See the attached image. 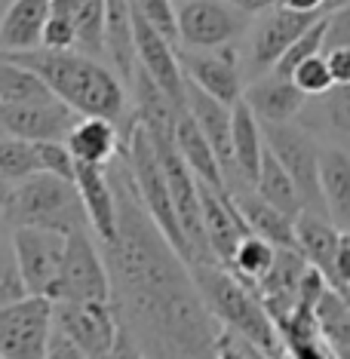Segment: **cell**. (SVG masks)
<instances>
[{"instance_id":"cell-6","label":"cell","mask_w":350,"mask_h":359,"mask_svg":"<svg viewBox=\"0 0 350 359\" xmlns=\"http://www.w3.org/2000/svg\"><path fill=\"white\" fill-rule=\"evenodd\" d=\"M111 292H114L111 289V271H108V261H105L102 243L95 240L89 227L68 233L59 285H55V301L111 304Z\"/></svg>"},{"instance_id":"cell-7","label":"cell","mask_w":350,"mask_h":359,"mask_svg":"<svg viewBox=\"0 0 350 359\" xmlns=\"http://www.w3.org/2000/svg\"><path fill=\"white\" fill-rule=\"evenodd\" d=\"M262 126H264L267 151L292 175L301 200H304V212L325 215L323 191H320V148L323 144H316V135H311L298 123H262Z\"/></svg>"},{"instance_id":"cell-24","label":"cell","mask_w":350,"mask_h":359,"mask_svg":"<svg viewBox=\"0 0 350 359\" xmlns=\"http://www.w3.org/2000/svg\"><path fill=\"white\" fill-rule=\"evenodd\" d=\"M234 203H237L243 222L255 236L267 240L276 249H298L295 243V222L289 215H283L280 209H274L271 203H264L255 194V187H246V191L231 194Z\"/></svg>"},{"instance_id":"cell-41","label":"cell","mask_w":350,"mask_h":359,"mask_svg":"<svg viewBox=\"0 0 350 359\" xmlns=\"http://www.w3.org/2000/svg\"><path fill=\"white\" fill-rule=\"evenodd\" d=\"M10 194H13V184L0 178V212H4V206H6V203H10Z\"/></svg>"},{"instance_id":"cell-20","label":"cell","mask_w":350,"mask_h":359,"mask_svg":"<svg viewBox=\"0 0 350 359\" xmlns=\"http://www.w3.org/2000/svg\"><path fill=\"white\" fill-rule=\"evenodd\" d=\"M341 236H344V231H338L325 215L301 212L295 218L298 252L304 255L307 264L316 267V271L325 276V283H329L332 289H335V255H338V246H341Z\"/></svg>"},{"instance_id":"cell-17","label":"cell","mask_w":350,"mask_h":359,"mask_svg":"<svg viewBox=\"0 0 350 359\" xmlns=\"http://www.w3.org/2000/svg\"><path fill=\"white\" fill-rule=\"evenodd\" d=\"M243 102L262 123H295L307 104V95L289 77H280L271 71L264 77L249 80L243 89Z\"/></svg>"},{"instance_id":"cell-29","label":"cell","mask_w":350,"mask_h":359,"mask_svg":"<svg viewBox=\"0 0 350 359\" xmlns=\"http://www.w3.org/2000/svg\"><path fill=\"white\" fill-rule=\"evenodd\" d=\"M31 175H40L34 142H22V138L4 135L0 138V178L15 187Z\"/></svg>"},{"instance_id":"cell-43","label":"cell","mask_w":350,"mask_h":359,"mask_svg":"<svg viewBox=\"0 0 350 359\" xmlns=\"http://www.w3.org/2000/svg\"><path fill=\"white\" fill-rule=\"evenodd\" d=\"M6 4H10V0H0V15H4V10H6Z\"/></svg>"},{"instance_id":"cell-10","label":"cell","mask_w":350,"mask_h":359,"mask_svg":"<svg viewBox=\"0 0 350 359\" xmlns=\"http://www.w3.org/2000/svg\"><path fill=\"white\" fill-rule=\"evenodd\" d=\"M10 240L25 292L34 298L55 301V285H59L68 233L43 231V227H13Z\"/></svg>"},{"instance_id":"cell-32","label":"cell","mask_w":350,"mask_h":359,"mask_svg":"<svg viewBox=\"0 0 350 359\" xmlns=\"http://www.w3.org/2000/svg\"><path fill=\"white\" fill-rule=\"evenodd\" d=\"M292 83H295L301 93L307 95V99H320L325 95L332 86H335V80H332V71H329V62H325V55H314V59L301 62L295 71H292Z\"/></svg>"},{"instance_id":"cell-42","label":"cell","mask_w":350,"mask_h":359,"mask_svg":"<svg viewBox=\"0 0 350 359\" xmlns=\"http://www.w3.org/2000/svg\"><path fill=\"white\" fill-rule=\"evenodd\" d=\"M344 4H350V0H332V6H344ZM329 6V10H332Z\"/></svg>"},{"instance_id":"cell-5","label":"cell","mask_w":350,"mask_h":359,"mask_svg":"<svg viewBox=\"0 0 350 359\" xmlns=\"http://www.w3.org/2000/svg\"><path fill=\"white\" fill-rule=\"evenodd\" d=\"M55 329L89 359H138L111 304L55 301Z\"/></svg>"},{"instance_id":"cell-37","label":"cell","mask_w":350,"mask_h":359,"mask_svg":"<svg viewBox=\"0 0 350 359\" xmlns=\"http://www.w3.org/2000/svg\"><path fill=\"white\" fill-rule=\"evenodd\" d=\"M335 289L350 298V233L341 236V246L335 255Z\"/></svg>"},{"instance_id":"cell-36","label":"cell","mask_w":350,"mask_h":359,"mask_svg":"<svg viewBox=\"0 0 350 359\" xmlns=\"http://www.w3.org/2000/svg\"><path fill=\"white\" fill-rule=\"evenodd\" d=\"M323 55L329 62L335 86H350V46H335V50H325Z\"/></svg>"},{"instance_id":"cell-26","label":"cell","mask_w":350,"mask_h":359,"mask_svg":"<svg viewBox=\"0 0 350 359\" xmlns=\"http://www.w3.org/2000/svg\"><path fill=\"white\" fill-rule=\"evenodd\" d=\"M175 148L182 154V160L188 163V169L197 175V182L227 191L222 163H218L213 144L206 142V135L200 133V126H197V120L191 117V111L178 114V120H175Z\"/></svg>"},{"instance_id":"cell-44","label":"cell","mask_w":350,"mask_h":359,"mask_svg":"<svg viewBox=\"0 0 350 359\" xmlns=\"http://www.w3.org/2000/svg\"><path fill=\"white\" fill-rule=\"evenodd\" d=\"M0 138H4V129H0Z\"/></svg>"},{"instance_id":"cell-34","label":"cell","mask_w":350,"mask_h":359,"mask_svg":"<svg viewBox=\"0 0 350 359\" xmlns=\"http://www.w3.org/2000/svg\"><path fill=\"white\" fill-rule=\"evenodd\" d=\"M34 154H37L40 172L65 178V182H74L77 163H74V157H71V151H68L65 142H34Z\"/></svg>"},{"instance_id":"cell-31","label":"cell","mask_w":350,"mask_h":359,"mask_svg":"<svg viewBox=\"0 0 350 359\" xmlns=\"http://www.w3.org/2000/svg\"><path fill=\"white\" fill-rule=\"evenodd\" d=\"M129 6H133V13L138 19H144L169 43L178 46V10L173 0H129Z\"/></svg>"},{"instance_id":"cell-39","label":"cell","mask_w":350,"mask_h":359,"mask_svg":"<svg viewBox=\"0 0 350 359\" xmlns=\"http://www.w3.org/2000/svg\"><path fill=\"white\" fill-rule=\"evenodd\" d=\"M283 10H292V13H307V15H320V13H329L332 0H280Z\"/></svg>"},{"instance_id":"cell-21","label":"cell","mask_w":350,"mask_h":359,"mask_svg":"<svg viewBox=\"0 0 350 359\" xmlns=\"http://www.w3.org/2000/svg\"><path fill=\"white\" fill-rule=\"evenodd\" d=\"M105 4L108 0H53L50 22L74 31L77 53L105 62Z\"/></svg>"},{"instance_id":"cell-22","label":"cell","mask_w":350,"mask_h":359,"mask_svg":"<svg viewBox=\"0 0 350 359\" xmlns=\"http://www.w3.org/2000/svg\"><path fill=\"white\" fill-rule=\"evenodd\" d=\"M320 191L329 222L350 233V151L338 144L320 148Z\"/></svg>"},{"instance_id":"cell-16","label":"cell","mask_w":350,"mask_h":359,"mask_svg":"<svg viewBox=\"0 0 350 359\" xmlns=\"http://www.w3.org/2000/svg\"><path fill=\"white\" fill-rule=\"evenodd\" d=\"M74 187L80 194V206H83L89 231H93V236L102 246H108L117 236V194H114L108 169L77 166Z\"/></svg>"},{"instance_id":"cell-23","label":"cell","mask_w":350,"mask_h":359,"mask_svg":"<svg viewBox=\"0 0 350 359\" xmlns=\"http://www.w3.org/2000/svg\"><path fill=\"white\" fill-rule=\"evenodd\" d=\"M301 117L311 135H325L329 144L350 148V86H332L320 99H307Z\"/></svg>"},{"instance_id":"cell-25","label":"cell","mask_w":350,"mask_h":359,"mask_svg":"<svg viewBox=\"0 0 350 359\" xmlns=\"http://www.w3.org/2000/svg\"><path fill=\"white\" fill-rule=\"evenodd\" d=\"M231 142H234V163H237V175L246 187H255V178L262 172L264 160V126L255 114L249 111L246 102L234 104V126H231Z\"/></svg>"},{"instance_id":"cell-35","label":"cell","mask_w":350,"mask_h":359,"mask_svg":"<svg viewBox=\"0 0 350 359\" xmlns=\"http://www.w3.org/2000/svg\"><path fill=\"white\" fill-rule=\"evenodd\" d=\"M218 359H267L264 353H258L252 344L234 338L231 332L222 329V341H218Z\"/></svg>"},{"instance_id":"cell-12","label":"cell","mask_w":350,"mask_h":359,"mask_svg":"<svg viewBox=\"0 0 350 359\" xmlns=\"http://www.w3.org/2000/svg\"><path fill=\"white\" fill-rule=\"evenodd\" d=\"M182 74L191 86L203 89L222 104L243 102V55L237 46H222V50H178Z\"/></svg>"},{"instance_id":"cell-1","label":"cell","mask_w":350,"mask_h":359,"mask_svg":"<svg viewBox=\"0 0 350 359\" xmlns=\"http://www.w3.org/2000/svg\"><path fill=\"white\" fill-rule=\"evenodd\" d=\"M117 194V236L102 246L111 307L138 359H218L222 325L209 313L191 264L160 233L120 157L108 166Z\"/></svg>"},{"instance_id":"cell-18","label":"cell","mask_w":350,"mask_h":359,"mask_svg":"<svg viewBox=\"0 0 350 359\" xmlns=\"http://www.w3.org/2000/svg\"><path fill=\"white\" fill-rule=\"evenodd\" d=\"M53 0H10L0 15V53H28L43 46Z\"/></svg>"},{"instance_id":"cell-15","label":"cell","mask_w":350,"mask_h":359,"mask_svg":"<svg viewBox=\"0 0 350 359\" xmlns=\"http://www.w3.org/2000/svg\"><path fill=\"white\" fill-rule=\"evenodd\" d=\"M200 206H203V227H206L209 252H213L215 264L227 267L237 246L243 243V236L252 231L243 222L234 197L222 187H209L200 182Z\"/></svg>"},{"instance_id":"cell-40","label":"cell","mask_w":350,"mask_h":359,"mask_svg":"<svg viewBox=\"0 0 350 359\" xmlns=\"http://www.w3.org/2000/svg\"><path fill=\"white\" fill-rule=\"evenodd\" d=\"M231 6H237L240 13H246L249 19L252 15H264V13H271L280 6V0H227Z\"/></svg>"},{"instance_id":"cell-9","label":"cell","mask_w":350,"mask_h":359,"mask_svg":"<svg viewBox=\"0 0 350 359\" xmlns=\"http://www.w3.org/2000/svg\"><path fill=\"white\" fill-rule=\"evenodd\" d=\"M55 332V304L50 298L25 295L0 304V356L46 359Z\"/></svg>"},{"instance_id":"cell-3","label":"cell","mask_w":350,"mask_h":359,"mask_svg":"<svg viewBox=\"0 0 350 359\" xmlns=\"http://www.w3.org/2000/svg\"><path fill=\"white\" fill-rule=\"evenodd\" d=\"M191 271L209 313L215 316V323L224 332H231L234 338L252 344L267 359H283L280 329H276V323L271 320V313L264 310L262 298L255 295L252 285L237 280L222 264H200V267H191Z\"/></svg>"},{"instance_id":"cell-27","label":"cell","mask_w":350,"mask_h":359,"mask_svg":"<svg viewBox=\"0 0 350 359\" xmlns=\"http://www.w3.org/2000/svg\"><path fill=\"white\" fill-rule=\"evenodd\" d=\"M255 194L264 203H271L274 209H280L283 215H289L292 222L304 212V200H301L295 182H292V175L276 163V157L271 151H264L262 172H258V178H255Z\"/></svg>"},{"instance_id":"cell-4","label":"cell","mask_w":350,"mask_h":359,"mask_svg":"<svg viewBox=\"0 0 350 359\" xmlns=\"http://www.w3.org/2000/svg\"><path fill=\"white\" fill-rule=\"evenodd\" d=\"M0 218L10 227H43V231L59 233H74L89 227L74 182H65V178L46 172L15 184Z\"/></svg>"},{"instance_id":"cell-30","label":"cell","mask_w":350,"mask_h":359,"mask_svg":"<svg viewBox=\"0 0 350 359\" xmlns=\"http://www.w3.org/2000/svg\"><path fill=\"white\" fill-rule=\"evenodd\" d=\"M329 15V13H325ZM325 15L316 25H311L301 34L295 43L289 46V53L283 55L280 62H276V68H274V74H280V77H292V71L298 68L301 62H307V59H314V55H323L325 50V28H329V22H325Z\"/></svg>"},{"instance_id":"cell-45","label":"cell","mask_w":350,"mask_h":359,"mask_svg":"<svg viewBox=\"0 0 350 359\" xmlns=\"http://www.w3.org/2000/svg\"><path fill=\"white\" fill-rule=\"evenodd\" d=\"M344 359H350V356H344Z\"/></svg>"},{"instance_id":"cell-38","label":"cell","mask_w":350,"mask_h":359,"mask_svg":"<svg viewBox=\"0 0 350 359\" xmlns=\"http://www.w3.org/2000/svg\"><path fill=\"white\" fill-rule=\"evenodd\" d=\"M46 359H89L83 350H80L77 344H71L65 334L55 329L53 338H50V350H46Z\"/></svg>"},{"instance_id":"cell-2","label":"cell","mask_w":350,"mask_h":359,"mask_svg":"<svg viewBox=\"0 0 350 359\" xmlns=\"http://www.w3.org/2000/svg\"><path fill=\"white\" fill-rule=\"evenodd\" d=\"M22 68L34 74L50 86V93L62 104H68L77 117H102L111 123H126L133 129V104H129V86L108 62L93 59L77 50H37L28 53H0Z\"/></svg>"},{"instance_id":"cell-33","label":"cell","mask_w":350,"mask_h":359,"mask_svg":"<svg viewBox=\"0 0 350 359\" xmlns=\"http://www.w3.org/2000/svg\"><path fill=\"white\" fill-rule=\"evenodd\" d=\"M4 222V218H0ZM25 285H22V276H19V267H15V255H13V240L10 233L0 227V304L6 301H19L25 298Z\"/></svg>"},{"instance_id":"cell-19","label":"cell","mask_w":350,"mask_h":359,"mask_svg":"<svg viewBox=\"0 0 350 359\" xmlns=\"http://www.w3.org/2000/svg\"><path fill=\"white\" fill-rule=\"evenodd\" d=\"M126 135H120V126L102 117H80L77 126L68 135V151L77 166L108 169L123 151Z\"/></svg>"},{"instance_id":"cell-8","label":"cell","mask_w":350,"mask_h":359,"mask_svg":"<svg viewBox=\"0 0 350 359\" xmlns=\"http://www.w3.org/2000/svg\"><path fill=\"white\" fill-rule=\"evenodd\" d=\"M178 10V50H222L237 46L249 34V15L227 0H182Z\"/></svg>"},{"instance_id":"cell-14","label":"cell","mask_w":350,"mask_h":359,"mask_svg":"<svg viewBox=\"0 0 350 359\" xmlns=\"http://www.w3.org/2000/svg\"><path fill=\"white\" fill-rule=\"evenodd\" d=\"M77 120V114L59 99L37 104H0L4 135L22 138V142H68Z\"/></svg>"},{"instance_id":"cell-11","label":"cell","mask_w":350,"mask_h":359,"mask_svg":"<svg viewBox=\"0 0 350 359\" xmlns=\"http://www.w3.org/2000/svg\"><path fill=\"white\" fill-rule=\"evenodd\" d=\"M325 13L320 15H307V13H292V10H276L258 15L255 22L249 25L246 34V71L249 77H264L276 68V62L289 53V46L304 34L311 25L323 19Z\"/></svg>"},{"instance_id":"cell-13","label":"cell","mask_w":350,"mask_h":359,"mask_svg":"<svg viewBox=\"0 0 350 359\" xmlns=\"http://www.w3.org/2000/svg\"><path fill=\"white\" fill-rule=\"evenodd\" d=\"M133 10V6H129ZM133 40H135V59L138 68L157 83L166 99L178 111H188V80L182 74V62H178V46L169 43L160 31H154L144 19L133 13Z\"/></svg>"},{"instance_id":"cell-28","label":"cell","mask_w":350,"mask_h":359,"mask_svg":"<svg viewBox=\"0 0 350 359\" xmlns=\"http://www.w3.org/2000/svg\"><path fill=\"white\" fill-rule=\"evenodd\" d=\"M276 252H280V249L271 246V243L262 240V236L246 233V236H243V243L237 246V252H234V258H231V264H227V271L237 276V280H243L246 285H252V289H255V285L267 276V271L274 267Z\"/></svg>"}]
</instances>
